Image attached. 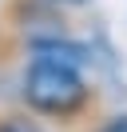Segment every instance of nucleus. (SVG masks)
Masks as SVG:
<instances>
[{
  "label": "nucleus",
  "mask_w": 127,
  "mask_h": 132,
  "mask_svg": "<svg viewBox=\"0 0 127 132\" xmlns=\"http://www.w3.org/2000/svg\"><path fill=\"white\" fill-rule=\"evenodd\" d=\"M24 100H28V108H36L44 116H71L76 108H83L87 84L76 64L36 56L24 72Z\"/></svg>",
  "instance_id": "nucleus-1"
},
{
  "label": "nucleus",
  "mask_w": 127,
  "mask_h": 132,
  "mask_svg": "<svg viewBox=\"0 0 127 132\" xmlns=\"http://www.w3.org/2000/svg\"><path fill=\"white\" fill-rule=\"evenodd\" d=\"M0 132H40V128L28 120H0Z\"/></svg>",
  "instance_id": "nucleus-2"
},
{
  "label": "nucleus",
  "mask_w": 127,
  "mask_h": 132,
  "mask_svg": "<svg viewBox=\"0 0 127 132\" xmlns=\"http://www.w3.org/2000/svg\"><path fill=\"white\" fill-rule=\"evenodd\" d=\"M99 132H127V116H111V120L103 124Z\"/></svg>",
  "instance_id": "nucleus-3"
},
{
  "label": "nucleus",
  "mask_w": 127,
  "mask_h": 132,
  "mask_svg": "<svg viewBox=\"0 0 127 132\" xmlns=\"http://www.w3.org/2000/svg\"><path fill=\"white\" fill-rule=\"evenodd\" d=\"M44 4H52V8H76V4H83V0H44Z\"/></svg>",
  "instance_id": "nucleus-4"
}]
</instances>
